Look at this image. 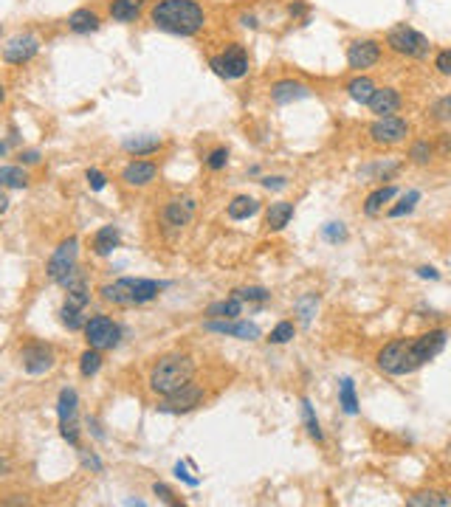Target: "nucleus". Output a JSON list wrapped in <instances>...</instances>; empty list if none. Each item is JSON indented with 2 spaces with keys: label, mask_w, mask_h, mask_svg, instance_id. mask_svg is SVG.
Returning <instances> with one entry per match:
<instances>
[{
  "label": "nucleus",
  "mask_w": 451,
  "mask_h": 507,
  "mask_svg": "<svg viewBox=\"0 0 451 507\" xmlns=\"http://www.w3.org/2000/svg\"><path fill=\"white\" fill-rule=\"evenodd\" d=\"M150 17L161 31H170L178 37H192L206 23V14L195 0H161L153 6Z\"/></svg>",
  "instance_id": "nucleus-1"
},
{
  "label": "nucleus",
  "mask_w": 451,
  "mask_h": 507,
  "mask_svg": "<svg viewBox=\"0 0 451 507\" xmlns=\"http://www.w3.org/2000/svg\"><path fill=\"white\" fill-rule=\"evenodd\" d=\"M370 136L375 144H398L409 136V124L401 116H378L370 124Z\"/></svg>",
  "instance_id": "nucleus-10"
},
{
  "label": "nucleus",
  "mask_w": 451,
  "mask_h": 507,
  "mask_svg": "<svg viewBox=\"0 0 451 507\" xmlns=\"http://www.w3.org/2000/svg\"><path fill=\"white\" fill-rule=\"evenodd\" d=\"M319 307V296L316 293H310V296H305L302 302H299V316H302V324H310V318H313V310Z\"/></svg>",
  "instance_id": "nucleus-38"
},
{
  "label": "nucleus",
  "mask_w": 451,
  "mask_h": 507,
  "mask_svg": "<svg viewBox=\"0 0 451 507\" xmlns=\"http://www.w3.org/2000/svg\"><path fill=\"white\" fill-rule=\"evenodd\" d=\"M409 158H412L415 164H429V158H432V147H429V141H418V144H412Z\"/></svg>",
  "instance_id": "nucleus-39"
},
{
  "label": "nucleus",
  "mask_w": 451,
  "mask_h": 507,
  "mask_svg": "<svg viewBox=\"0 0 451 507\" xmlns=\"http://www.w3.org/2000/svg\"><path fill=\"white\" fill-rule=\"evenodd\" d=\"M435 68H438L443 76H451V48H446V51H440V54H438Z\"/></svg>",
  "instance_id": "nucleus-42"
},
{
  "label": "nucleus",
  "mask_w": 451,
  "mask_h": 507,
  "mask_svg": "<svg viewBox=\"0 0 451 507\" xmlns=\"http://www.w3.org/2000/svg\"><path fill=\"white\" fill-rule=\"evenodd\" d=\"M57 414H59V434L68 446L79 448V423H76V414H79V398L71 386H65L59 392V400H57Z\"/></svg>",
  "instance_id": "nucleus-6"
},
{
  "label": "nucleus",
  "mask_w": 451,
  "mask_h": 507,
  "mask_svg": "<svg viewBox=\"0 0 451 507\" xmlns=\"http://www.w3.org/2000/svg\"><path fill=\"white\" fill-rule=\"evenodd\" d=\"M40 161V153L37 150H25V153H20V164H37Z\"/></svg>",
  "instance_id": "nucleus-48"
},
{
  "label": "nucleus",
  "mask_w": 451,
  "mask_h": 507,
  "mask_svg": "<svg viewBox=\"0 0 451 507\" xmlns=\"http://www.w3.org/2000/svg\"><path fill=\"white\" fill-rule=\"evenodd\" d=\"M102 350H93V347H88L85 352H82V358H79V372H82V378H93L99 369H102V355H99Z\"/></svg>",
  "instance_id": "nucleus-33"
},
{
  "label": "nucleus",
  "mask_w": 451,
  "mask_h": 507,
  "mask_svg": "<svg viewBox=\"0 0 451 507\" xmlns=\"http://www.w3.org/2000/svg\"><path fill=\"white\" fill-rule=\"evenodd\" d=\"M395 195H398V189H395V186H381V189H375V192L364 201V212H367L370 217H375V215L384 209V203H390Z\"/></svg>",
  "instance_id": "nucleus-28"
},
{
  "label": "nucleus",
  "mask_w": 451,
  "mask_h": 507,
  "mask_svg": "<svg viewBox=\"0 0 451 507\" xmlns=\"http://www.w3.org/2000/svg\"><path fill=\"white\" fill-rule=\"evenodd\" d=\"M259 212V201L257 198H248V195H237L231 203H228V209H226V215L231 217V220H248V217H254Z\"/></svg>",
  "instance_id": "nucleus-22"
},
{
  "label": "nucleus",
  "mask_w": 451,
  "mask_h": 507,
  "mask_svg": "<svg viewBox=\"0 0 451 507\" xmlns=\"http://www.w3.org/2000/svg\"><path fill=\"white\" fill-rule=\"evenodd\" d=\"M153 494H156L161 502H167V505H178V499L172 496V491H170L167 485H161V482H156V485H153Z\"/></svg>",
  "instance_id": "nucleus-44"
},
{
  "label": "nucleus",
  "mask_w": 451,
  "mask_h": 507,
  "mask_svg": "<svg viewBox=\"0 0 451 507\" xmlns=\"http://www.w3.org/2000/svg\"><path fill=\"white\" fill-rule=\"evenodd\" d=\"M175 477H178V479H187L189 485H198V479H195V477H189V474H187V468H184L181 463L175 465Z\"/></svg>",
  "instance_id": "nucleus-49"
},
{
  "label": "nucleus",
  "mask_w": 451,
  "mask_h": 507,
  "mask_svg": "<svg viewBox=\"0 0 451 507\" xmlns=\"http://www.w3.org/2000/svg\"><path fill=\"white\" fill-rule=\"evenodd\" d=\"M212 71L223 79H240L248 73V54L242 45H228L221 56H212L209 59Z\"/></svg>",
  "instance_id": "nucleus-8"
},
{
  "label": "nucleus",
  "mask_w": 451,
  "mask_h": 507,
  "mask_svg": "<svg viewBox=\"0 0 451 507\" xmlns=\"http://www.w3.org/2000/svg\"><path fill=\"white\" fill-rule=\"evenodd\" d=\"M271 96H274L276 105H288V102H296V99H308V96H310V88L302 85V82H293V79H282V82L274 85Z\"/></svg>",
  "instance_id": "nucleus-19"
},
{
  "label": "nucleus",
  "mask_w": 451,
  "mask_h": 507,
  "mask_svg": "<svg viewBox=\"0 0 451 507\" xmlns=\"http://www.w3.org/2000/svg\"><path fill=\"white\" fill-rule=\"evenodd\" d=\"M156 175H158L156 164H150V161H130L124 167V172H122V181L127 186H147V184L156 181Z\"/></svg>",
  "instance_id": "nucleus-17"
},
{
  "label": "nucleus",
  "mask_w": 451,
  "mask_h": 507,
  "mask_svg": "<svg viewBox=\"0 0 451 507\" xmlns=\"http://www.w3.org/2000/svg\"><path fill=\"white\" fill-rule=\"evenodd\" d=\"M54 361H57V355H54V350L48 344L37 341V344L23 347V369L28 375H45L54 366Z\"/></svg>",
  "instance_id": "nucleus-13"
},
{
  "label": "nucleus",
  "mask_w": 451,
  "mask_h": 507,
  "mask_svg": "<svg viewBox=\"0 0 451 507\" xmlns=\"http://www.w3.org/2000/svg\"><path fill=\"white\" fill-rule=\"evenodd\" d=\"M262 186H265V189H285L288 181H285V178H262Z\"/></svg>",
  "instance_id": "nucleus-47"
},
{
  "label": "nucleus",
  "mask_w": 451,
  "mask_h": 507,
  "mask_svg": "<svg viewBox=\"0 0 451 507\" xmlns=\"http://www.w3.org/2000/svg\"><path fill=\"white\" fill-rule=\"evenodd\" d=\"M82 463H85V468L102 471V463H99V457H96V454H88V451H82Z\"/></svg>",
  "instance_id": "nucleus-46"
},
{
  "label": "nucleus",
  "mask_w": 451,
  "mask_h": 507,
  "mask_svg": "<svg viewBox=\"0 0 451 507\" xmlns=\"http://www.w3.org/2000/svg\"><path fill=\"white\" fill-rule=\"evenodd\" d=\"M409 507H449L451 505V496L446 494H438V491H421V494H412L406 499Z\"/></svg>",
  "instance_id": "nucleus-29"
},
{
  "label": "nucleus",
  "mask_w": 451,
  "mask_h": 507,
  "mask_svg": "<svg viewBox=\"0 0 451 507\" xmlns=\"http://www.w3.org/2000/svg\"><path fill=\"white\" fill-rule=\"evenodd\" d=\"M226 164H228V150H226V147L212 150V153H209V158H206V167H209V169H215V172H218V169H223Z\"/></svg>",
  "instance_id": "nucleus-40"
},
{
  "label": "nucleus",
  "mask_w": 451,
  "mask_h": 507,
  "mask_svg": "<svg viewBox=\"0 0 451 507\" xmlns=\"http://www.w3.org/2000/svg\"><path fill=\"white\" fill-rule=\"evenodd\" d=\"M302 417H305V429H308L310 440L322 443V440H324V434H322V429H319V420H316V414H313L310 400H302Z\"/></svg>",
  "instance_id": "nucleus-34"
},
{
  "label": "nucleus",
  "mask_w": 451,
  "mask_h": 507,
  "mask_svg": "<svg viewBox=\"0 0 451 507\" xmlns=\"http://www.w3.org/2000/svg\"><path fill=\"white\" fill-rule=\"evenodd\" d=\"M119 243H122V234H119L116 226H102V229L93 234V251L99 254V256H110V254L119 249Z\"/></svg>",
  "instance_id": "nucleus-21"
},
{
  "label": "nucleus",
  "mask_w": 451,
  "mask_h": 507,
  "mask_svg": "<svg viewBox=\"0 0 451 507\" xmlns=\"http://www.w3.org/2000/svg\"><path fill=\"white\" fill-rule=\"evenodd\" d=\"M59 318H62V324H65L68 330H85V324H88L85 310H82V307H71V304H62Z\"/></svg>",
  "instance_id": "nucleus-32"
},
{
  "label": "nucleus",
  "mask_w": 451,
  "mask_h": 507,
  "mask_svg": "<svg viewBox=\"0 0 451 507\" xmlns=\"http://www.w3.org/2000/svg\"><path fill=\"white\" fill-rule=\"evenodd\" d=\"M305 11V6L302 3H296V6H291V14H302Z\"/></svg>",
  "instance_id": "nucleus-51"
},
{
  "label": "nucleus",
  "mask_w": 451,
  "mask_h": 507,
  "mask_svg": "<svg viewBox=\"0 0 451 507\" xmlns=\"http://www.w3.org/2000/svg\"><path fill=\"white\" fill-rule=\"evenodd\" d=\"M167 287V282H156V279H141V276H122L110 285H102V299L113 302V304H147L153 302L161 290Z\"/></svg>",
  "instance_id": "nucleus-3"
},
{
  "label": "nucleus",
  "mask_w": 451,
  "mask_h": 507,
  "mask_svg": "<svg viewBox=\"0 0 451 507\" xmlns=\"http://www.w3.org/2000/svg\"><path fill=\"white\" fill-rule=\"evenodd\" d=\"M141 6H144V0H113L110 3V17L119 20V23H130V20L139 17Z\"/></svg>",
  "instance_id": "nucleus-25"
},
{
  "label": "nucleus",
  "mask_w": 451,
  "mask_h": 507,
  "mask_svg": "<svg viewBox=\"0 0 451 507\" xmlns=\"http://www.w3.org/2000/svg\"><path fill=\"white\" fill-rule=\"evenodd\" d=\"M37 51H40V40H37L34 34H17V37H11V40L6 42L3 59L11 62V65H23V62H28L31 56H37Z\"/></svg>",
  "instance_id": "nucleus-14"
},
{
  "label": "nucleus",
  "mask_w": 451,
  "mask_h": 507,
  "mask_svg": "<svg viewBox=\"0 0 451 507\" xmlns=\"http://www.w3.org/2000/svg\"><path fill=\"white\" fill-rule=\"evenodd\" d=\"M291 217H293V203H288V201H276V203L268 206L265 226H268L271 232H282V229L291 223Z\"/></svg>",
  "instance_id": "nucleus-20"
},
{
  "label": "nucleus",
  "mask_w": 451,
  "mask_h": 507,
  "mask_svg": "<svg viewBox=\"0 0 451 507\" xmlns=\"http://www.w3.org/2000/svg\"><path fill=\"white\" fill-rule=\"evenodd\" d=\"M418 201H421V192H415V189H412V192H406V195L401 198V203H398V206H392L387 215H390V217H404V215H409V212L415 209V203H418Z\"/></svg>",
  "instance_id": "nucleus-35"
},
{
  "label": "nucleus",
  "mask_w": 451,
  "mask_h": 507,
  "mask_svg": "<svg viewBox=\"0 0 451 507\" xmlns=\"http://www.w3.org/2000/svg\"><path fill=\"white\" fill-rule=\"evenodd\" d=\"M240 313H242V302H240L237 296L212 302V304L206 307V316H209V318H237Z\"/></svg>",
  "instance_id": "nucleus-24"
},
{
  "label": "nucleus",
  "mask_w": 451,
  "mask_h": 507,
  "mask_svg": "<svg viewBox=\"0 0 451 507\" xmlns=\"http://www.w3.org/2000/svg\"><path fill=\"white\" fill-rule=\"evenodd\" d=\"M192 217H195V201H192V198H175V201H170L167 209H164V223H167L170 229H181V226H187Z\"/></svg>",
  "instance_id": "nucleus-16"
},
{
  "label": "nucleus",
  "mask_w": 451,
  "mask_h": 507,
  "mask_svg": "<svg viewBox=\"0 0 451 507\" xmlns=\"http://www.w3.org/2000/svg\"><path fill=\"white\" fill-rule=\"evenodd\" d=\"M195 378V361L189 355L181 352H170L164 358L156 361V366L150 369V389L161 398L184 389L187 383H192Z\"/></svg>",
  "instance_id": "nucleus-2"
},
{
  "label": "nucleus",
  "mask_w": 451,
  "mask_h": 507,
  "mask_svg": "<svg viewBox=\"0 0 451 507\" xmlns=\"http://www.w3.org/2000/svg\"><path fill=\"white\" fill-rule=\"evenodd\" d=\"M209 333H221V335H234L240 341H254L259 338V327L254 321H240V318H209L204 324Z\"/></svg>",
  "instance_id": "nucleus-12"
},
{
  "label": "nucleus",
  "mask_w": 451,
  "mask_h": 507,
  "mask_svg": "<svg viewBox=\"0 0 451 507\" xmlns=\"http://www.w3.org/2000/svg\"><path fill=\"white\" fill-rule=\"evenodd\" d=\"M68 28H71L74 34H90V31L99 28V17H96V11H90V8H76V11L68 17Z\"/></svg>",
  "instance_id": "nucleus-23"
},
{
  "label": "nucleus",
  "mask_w": 451,
  "mask_h": 507,
  "mask_svg": "<svg viewBox=\"0 0 451 507\" xmlns=\"http://www.w3.org/2000/svg\"><path fill=\"white\" fill-rule=\"evenodd\" d=\"M322 234H324V240H330V243H341V240H347V232H344L341 223H327V226L322 229Z\"/></svg>",
  "instance_id": "nucleus-41"
},
{
  "label": "nucleus",
  "mask_w": 451,
  "mask_h": 507,
  "mask_svg": "<svg viewBox=\"0 0 451 507\" xmlns=\"http://www.w3.org/2000/svg\"><path fill=\"white\" fill-rule=\"evenodd\" d=\"M370 107L378 116H395L401 110V93L395 88H378L370 99Z\"/></svg>",
  "instance_id": "nucleus-18"
},
{
  "label": "nucleus",
  "mask_w": 451,
  "mask_h": 507,
  "mask_svg": "<svg viewBox=\"0 0 451 507\" xmlns=\"http://www.w3.org/2000/svg\"><path fill=\"white\" fill-rule=\"evenodd\" d=\"M105 184H107V178H105L99 169H88V186H90L93 192H102Z\"/></svg>",
  "instance_id": "nucleus-43"
},
{
  "label": "nucleus",
  "mask_w": 451,
  "mask_h": 507,
  "mask_svg": "<svg viewBox=\"0 0 451 507\" xmlns=\"http://www.w3.org/2000/svg\"><path fill=\"white\" fill-rule=\"evenodd\" d=\"M0 184L6 189H25L28 186V175L23 167H3L0 169Z\"/></svg>",
  "instance_id": "nucleus-31"
},
{
  "label": "nucleus",
  "mask_w": 451,
  "mask_h": 507,
  "mask_svg": "<svg viewBox=\"0 0 451 507\" xmlns=\"http://www.w3.org/2000/svg\"><path fill=\"white\" fill-rule=\"evenodd\" d=\"M201 400H204V389L198 383H187L184 389L167 395L158 403V412H164V414H184V412H192L195 406H201Z\"/></svg>",
  "instance_id": "nucleus-11"
},
{
  "label": "nucleus",
  "mask_w": 451,
  "mask_h": 507,
  "mask_svg": "<svg viewBox=\"0 0 451 507\" xmlns=\"http://www.w3.org/2000/svg\"><path fill=\"white\" fill-rule=\"evenodd\" d=\"M378 366H381L387 375H412L415 369H421L415 344L406 341V338L387 344V347L378 352Z\"/></svg>",
  "instance_id": "nucleus-4"
},
{
  "label": "nucleus",
  "mask_w": 451,
  "mask_h": 507,
  "mask_svg": "<svg viewBox=\"0 0 451 507\" xmlns=\"http://www.w3.org/2000/svg\"><path fill=\"white\" fill-rule=\"evenodd\" d=\"M293 335H296V327H293L291 321H279V324L271 330L268 341H271V344H288Z\"/></svg>",
  "instance_id": "nucleus-36"
},
{
  "label": "nucleus",
  "mask_w": 451,
  "mask_h": 507,
  "mask_svg": "<svg viewBox=\"0 0 451 507\" xmlns=\"http://www.w3.org/2000/svg\"><path fill=\"white\" fill-rule=\"evenodd\" d=\"M6 209H8V198L3 195V198H0V212H6Z\"/></svg>",
  "instance_id": "nucleus-52"
},
{
  "label": "nucleus",
  "mask_w": 451,
  "mask_h": 507,
  "mask_svg": "<svg viewBox=\"0 0 451 507\" xmlns=\"http://www.w3.org/2000/svg\"><path fill=\"white\" fill-rule=\"evenodd\" d=\"M339 403L344 414H358V398H356V383L350 378H341L339 383Z\"/></svg>",
  "instance_id": "nucleus-30"
},
{
  "label": "nucleus",
  "mask_w": 451,
  "mask_h": 507,
  "mask_svg": "<svg viewBox=\"0 0 451 507\" xmlns=\"http://www.w3.org/2000/svg\"><path fill=\"white\" fill-rule=\"evenodd\" d=\"M124 150H127V153H136V155H150V153H158V150H161V138H158V136H136V138H127V141H124Z\"/></svg>",
  "instance_id": "nucleus-27"
},
{
  "label": "nucleus",
  "mask_w": 451,
  "mask_h": 507,
  "mask_svg": "<svg viewBox=\"0 0 451 507\" xmlns=\"http://www.w3.org/2000/svg\"><path fill=\"white\" fill-rule=\"evenodd\" d=\"M435 113H438V119H451V96L440 99V102L435 105Z\"/></svg>",
  "instance_id": "nucleus-45"
},
{
  "label": "nucleus",
  "mask_w": 451,
  "mask_h": 507,
  "mask_svg": "<svg viewBox=\"0 0 451 507\" xmlns=\"http://www.w3.org/2000/svg\"><path fill=\"white\" fill-rule=\"evenodd\" d=\"M85 338H88V347L93 350H113L122 338V327L110 316H93L85 324Z\"/></svg>",
  "instance_id": "nucleus-7"
},
{
  "label": "nucleus",
  "mask_w": 451,
  "mask_h": 507,
  "mask_svg": "<svg viewBox=\"0 0 451 507\" xmlns=\"http://www.w3.org/2000/svg\"><path fill=\"white\" fill-rule=\"evenodd\" d=\"M378 88L373 85V79H367V76H356L350 85H347V93H350V99L353 102H358V105H370V99H373V93H375Z\"/></svg>",
  "instance_id": "nucleus-26"
},
{
  "label": "nucleus",
  "mask_w": 451,
  "mask_h": 507,
  "mask_svg": "<svg viewBox=\"0 0 451 507\" xmlns=\"http://www.w3.org/2000/svg\"><path fill=\"white\" fill-rule=\"evenodd\" d=\"M418 276H423V279H440V273H438L435 268H429V265H423V268H418Z\"/></svg>",
  "instance_id": "nucleus-50"
},
{
  "label": "nucleus",
  "mask_w": 451,
  "mask_h": 507,
  "mask_svg": "<svg viewBox=\"0 0 451 507\" xmlns=\"http://www.w3.org/2000/svg\"><path fill=\"white\" fill-rule=\"evenodd\" d=\"M378 59H381V45H378L375 40H356V42H350V48H347V62H350V68H356V71L373 68Z\"/></svg>",
  "instance_id": "nucleus-15"
},
{
  "label": "nucleus",
  "mask_w": 451,
  "mask_h": 507,
  "mask_svg": "<svg viewBox=\"0 0 451 507\" xmlns=\"http://www.w3.org/2000/svg\"><path fill=\"white\" fill-rule=\"evenodd\" d=\"M231 296H237L240 302H268L271 293L265 287H237Z\"/></svg>",
  "instance_id": "nucleus-37"
},
{
  "label": "nucleus",
  "mask_w": 451,
  "mask_h": 507,
  "mask_svg": "<svg viewBox=\"0 0 451 507\" xmlns=\"http://www.w3.org/2000/svg\"><path fill=\"white\" fill-rule=\"evenodd\" d=\"M76 254H79V240L76 237H68L65 243H59V249L48 259V279L59 285L71 270H76Z\"/></svg>",
  "instance_id": "nucleus-9"
},
{
  "label": "nucleus",
  "mask_w": 451,
  "mask_h": 507,
  "mask_svg": "<svg viewBox=\"0 0 451 507\" xmlns=\"http://www.w3.org/2000/svg\"><path fill=\"white\" fill-rule=\"evenodd\" d=\"M387 45L395 51V54H404V56H426L429 54V40L418 31V28H412V25H395V28H390V34H387Z\"/></svg>",
  "instance_id": "nucleus-5"
}]
</instances>
